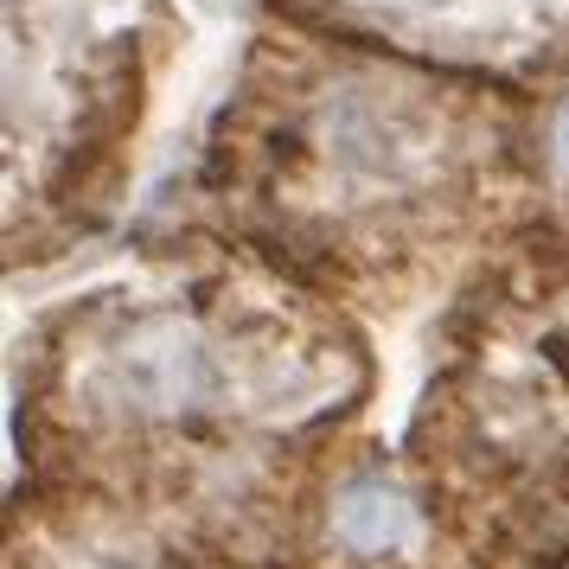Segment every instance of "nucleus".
I'll list each match as a JSON object with an SVG mask.
<instances>
[{"mask_svg": "<svg viewBox=\"0 0 569 569\" xmlns=\"http://www.w3.org/2000/svg\"><path fill=\"white\" fill-rule=\"evenodd\" d=\"M557 148H563V160H569V109H563V122H557Z\"/></svg>", "mask_w": 569, "mask_h": 569, "instance_id": "f257e3e1", "label": "nucleus"}]
</instances>
